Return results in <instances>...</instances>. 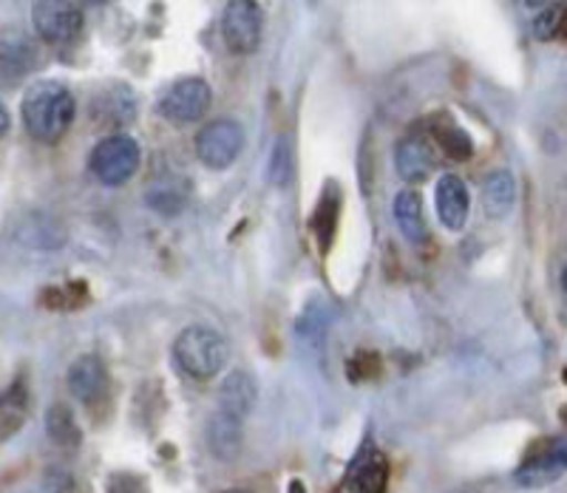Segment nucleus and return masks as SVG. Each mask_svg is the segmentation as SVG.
Listing matches in <instances>:
<instances>
[{"instance_id": "aec40b11", "label": "nucleus", "mask_w": 567, "mask_h": 493, "mask_svg": "<svg viewBox=\"0 0 567 493\" xmlns=\"http://www.w3.org/2000/svg\"><path fill=\"white\" fill-rule=\"evenodd\" d=\"M45 431H49V436H52L58 445H63V449H74V445H80V440H83L78 420H74L69 405L63 403L49 409V414H45Z\"/></svg>"}, {"instance_id": "5701e85b", "label": "nucleus", "mask_w": 567, "mask_h": 493, "mask_svg": "<svg viewBox=\"0 0 567 493\" xmlns=\"http://www.w3.org/2000/svg\"><path fill=\"white\" fill-rule=\"evenodd\" d=\"M83 298H85V284L80 281V284H63V287H49L40 301H43L49 309H65V312H69V309H74L78 304H83Z\"/></svg>"}, {"instance_id": "20e7f679", "label": "nucleus", "mask_w": 567, "mask_h": 493, "mask_svg": "<svg viewBox=\"0 0 567 493\" xmlns=\"http://www.w3.org/2000/svg\"><path fill=\"white\" fill-rule=\"evenodd\" d=\"M245 147V131L239 122L216 120L207 122L205 129L196 134V156L210 171H227L233 162L239 160Z\"/></svg>"}, {"instance_id": "7ed1b4c3", "label": "nucleus", "mask_w": 567, "mask_h": 493, "mask_svg": "<svg viewBox=\"0 0 567 493\" xmlns=\"http://www.w3.org/2000/svg\"><path fill=\"white\" fill-rule=\"evenodd\" d=\"M140 145L128 134H111L91 151L89 167L103 185L120 187L140 171Z\"/></svg>"}, {"instance_id": "0eeeda50", "label": "nucleus", "mask_w": 567, "mask_h": 493, "mask_svg": "<svg viewBox=\"0 0 567 493\" xmlns=\"http://www.w3.org/2000/svg\"><path fill=\"white\" fill-rule=\"evenodd\" d=\"M567 471V440H542L536 442L523 465L516 468L514 480L523 487H542L559 480Z\"/></svg>"}, {"instance_id": "4468645a", "label": "nucleus", "mask_w": 567, "mask_h": 493, "mask_svg": "<svg viewBox=\"0 0 567 493\" xmlns=\"http://www.w3.org/2000/svg\"><path fill=\"white\" fill-rule=\"evenodd\" d=\"M69 391L83 403H91L97 398L105 386V363L97 355H80L74 363L69 366Z\"/></svg>"}, {"instance_id": "39448f33", "label": "nucleus", "mask_w": 567, "mask_h": 493, "mask_svg": "<svg viewBox=\"0 0 567 493\" xmlns=\"http://www.w3.org/2000/svg\"><path fill=\"white\" fill-rule=\"evenodd\" d=\"M213 91L205 80L199 78H185L176 80L171 89H165V94L159 96L156 103V111L168 122H176V125H190V122L202 120L210 109Z\"/></svg>"}, {"instance_id": "f8f14e48", "label": "nucleus", "mask_w": 567, "mask_h": 493, "mask_svg": "<svg viewBox=\"0 0 567 493\" xmlns=\"http://www.w3.org/2000/svg\"><path fill=\"white\" fill-rule=\"evenodd\" d=\"M338 216H341V187H338V182H327V185H323L321 199H318L316 210H312V218H310V230L312 236H316L321 256H327L329 247H332Z\"/></svg>"}, {"instance_id": "cd10ccee", "label": "nucleus", "mask_w": 567, "mask_h": 493, "mask_svg": "<svg viewBox=\"0 0 567 493\" xmlns=\"http://www.w3.org/2000/svg\"><path fill=\"white\" fill-rule=\"evenodd\" d=\"M561 38H567V20H565V29H561Z\"/></svg>"}, {"instance_id": "b1692460", "label": "nucleus", "mask_w": 567, "mask_h": 493, "mask_svg": "<svg viewBox=\"0 0 567 493\" xmlns=\"http://www.w3.org/2000/svg\"><path fill=\"white\" fill-rule=\"evenodd\" d=\"M27 383L23 380H14L12 389L7 391V400H3V411L12 409V417L9 420H3L7 423V429H3V436H9V431H18L20 420H23V411H27Z\"/></svg>"}, {"instance_id": "9d476101", "label": "nucleus", "mask_w": 567, "mask_h": 493, "mask_svg": "<svg viewBox=\"0 0 567 493\" xmlns=\"http://www.w3.org/2000/svg\"><path fill=\"white\" fill-rule=\"evenodd\" d=\"M434 205H437V216L443 222V227H449L454 233L463 230L471 210V196L465 182L460 176L445 174L437 182V191H434Z\"/></svg>"}, {"instance_id": "dca6fc26", "label": "nucleus", "mask_w": 567, "mask_h": 493, "mask_svg": "<svg viewBox=\"0 0 567 493\" xmlns=\"http://www.w3.org/2000/svg\"><path fill=\"white\" fill-rule=\"evenodd\" d=\"M207 445H210V454L219 456V460H233V456L239 454L241 445V423L239 420H233V417L216 414L210 417V423H207Z\"/></svg>"}, {"instance_id": "a211bd4d", "label": "nucleus", "mask_w": 567, "mask_h": 493, "mask_svg": "<svg viewBox=\"0 0 567 493\" xmlns=\"http://www.w3.org/2000/svg\"><path fill=\"white\" fill-rule=\"evenodd\" d=\"M432 136H434V142L443 147V154L449 156V160L465 162L474 156V142H471V136L465 134V129H460L457 122H454L449 114H443L434 120Z\"/></svg>"}, {"instance_id": "4be33fe9", "label": "nucleus", "mask_w": 567, "mask_h": 493, "mask_svg": "<svg viewBox=\"0 0 567 493\" xmlns=\"http://www.w3.org/2000/svg\"><path fill=\"white\" fill-rule=\"evenodd\" d=\"M565 20H567V7H565V3H559V7H556V3H554V7H545L534 18V34L539 40L561 38Z\"/></svg>"}, {"instance_id": "393cba45", "label": "nucleus", "mask_w": 567, "mask_h": 493, "mask_svg": "<svg viewBox=\"0 0 567 493\" xmlns=\"http://www.w3.org/2000/svg\"><path fill=\"white\" fill-rule=\"evenodd\" d=\"M374 372H378V355L372 352H358L349 363V380L374 378Z\"/></svg>"}, {"instance_id": "1a4fd4ad", "label": "nucleus", "mask_w": 567, "mask_h": 493, "mask_svg": "<svg viewBox=\"0 0 567 493\" xmlns=\"http://www.w3.org/2000/svg\"><path fill=\"white\" fill-rule=\"evenodd\" d=\"M389 487V460L381 449L363 445L354 460L349 462L347 474L332 493H386Z\"/></svg>"}, {"instance_id": "423d86ee", "label": "nucleus", "mask_w": 567, "mask_h": 493, "mask_svg": "<svg viewBox=\"0 0 567 493\" xmlns=\"http://www.w3.org/2000/svg\"><path fill=\"white\" fill-rule=\"evenodd\" d=\"M32 23L45 43H69L83 32L85 12L69 0H40L32 7Z\"/></svg>"}, {"instance_id": "ddd939ff", "label": "nucleus", "mask_w": 567, "mask_h": 493, "mask_svg": "<svg viewBox=\"0 0 567 493\" xmlns=\"http://www.w3.org/2000/svg\"><path fill=\"white\" fill-rule=\"evenodd\" d=\"M256 380L250 378L247 372H233L227 374L225 383L219 389V409L221 414L233 417V420H239L245 423V417L250 414V409L256 405Z\"/></svg>"}, {"instance_id": "2eb2a0df", "label": "nucleus", "mask_w": 567, "mask_h": 493, "mask_svg": "<svg viewBox=\"0 0 567 493\" xmlns=\"http://www.w3.org/2000/svg\"><path fill=\"white\" fill-rule=\"evenodd\" d=\"M394 222H398L400 233L406 236V242L412 244H423L429 238V227H425V218H423V202L414 191H400L394 196Z\"/></svg>"}, {"instance_id": "6e6552de", "label": "nucleus", "mask_w": 567, "mask_h": 493, "mask_svg": "<svg viewBox=\"0 0 567 493\" xmlns=\"http://www.w3.org/2000/svg\"><path fill=\"white\" fill-rule=\"evenodd\" d=\"M221 38L233 54H252L261 43V9L252 0H233L221 18Z\"/></svg>"}, {"instance_id": "f3484780", "label": "nucleus", "mask_w": 567, "mask_h": 493, "mask_svg": "<svg viewBox=\"0 0 567 493\" xmlns=\"http://www.w3.org/2000/svg\"><path fill=\"white\" fill-rule=\"evenodd\" d=\"M516 182L508 171H494L483 182V207L491 218H505L514 210Z\"/></svg>"}, {"instance_id": "a878e982", "label": "nucleus", "mask_w": 567, "mask_h": 493, "mask_svg": "<svg viewBox=\"0 0 567 493\" xmlns=\"http://www.w3.org/2000/svg\"><path fill=\"white\" fill-rule=\"evenodd\" d=\"M290 493H307V487H303V482L292 480V482H290Z\"/></svg>"}, {"instance_id": "bb28decb", "label": "nucleus", "mask_w": 567, "mask_h": 493, "mask_svg": "<svg viewBox=\"0 0 567 493\" xmlns=\"http://www.w3.org/2000/svg\"><path fill=\"white\" fill-rule=\"evenodd\" d=\"M225 493H247V491H239V487H233V491H225Z\"/></svg>"}, {"instance_id": "c85d7f7f", "label": "nucleus", "mask_w": 567, "mask_h": 493, "mask_svg": "<svg viewBox=\"0 0 567 493\" xmlns=\"http://www.w3.org/2000/svg\"><path fill=\"white\" fill-rule=\"evenodd\" d=\"M561 281H565V292H567V269H565V278H561Z\"/></svg>"}, {"instance_id": "f03ea898", "label": "nucleus", "mask_w": 567, "mask_h": 493, "mask_svg": "<svg viewBox=\"0 0 567 493\" xmlns=\"http://www.w3.org/2000/svg\"><path fill=\"white\" fill-rule=\"evenodd\" d=\"M227 358H230L227 340L210 327H187L174 340V360L187 378H216L225 369Z\"/></svg>"}, {"instance_id": "6ab92c4d", "label": "nucleus", "mask_w": 567, "mask_h": 493, "mask_svg": "<svg viewBox=\"0 0 567 493\" xmlns=\"http://www.w3.org/2000/svg\"><path fill=\"white\" fill-rule=\"evenodd\" d=\"M145 202L162 216H176L187 202V185L179 179H162L145 191Z\"/></svg>"}, {"instance_id": "9b49d317", "label": "nucleus", "mask_w": 567, "mask_h": 493, "mask_svg": "<svg viewBox=\"0 0 567 493\" xmlns=\"http://www.w3.org/2000/svg\"><path fill=\"white\" fill-rule=\"evenodd\" d=\"M394 165L398 174L406 182H423L437 167V151H434L429 136H406L394 151Z\"/></svg>"}, {"instance_id": "412c9836", "label": "nucleus", "mask_w": 567, "mask_h": 493, "mask_svg": "<svg viewBox=\"0 0 567 493\" xmlns=\"http://www.w3.org/2000/svg\"><path fill=\"white\" fill-rule=\"evenodd\" d=\"M292 174H296V156H292V142L290 136L281 134L272 145L270 165H267V176L276 187H287L292 182Z\"/></svg>"}, {"instance_id": "f257e3e1", "label": "nucleus", "mask_w": 567, "mask_h": 493, "mask_svg": "<svg viewBox=\"0 0 567 493\" xmlns=\"http://www.w3.org/2000/svg\"><path fill=\"white\" fill-rule=\"evenodd\" d=\"M20 114H23V125L34 140L54 145L71 129L74 114H78V103L63 83L40 80V83L29 85L27 94H23Z\"/></svg>"}]
</instances>
